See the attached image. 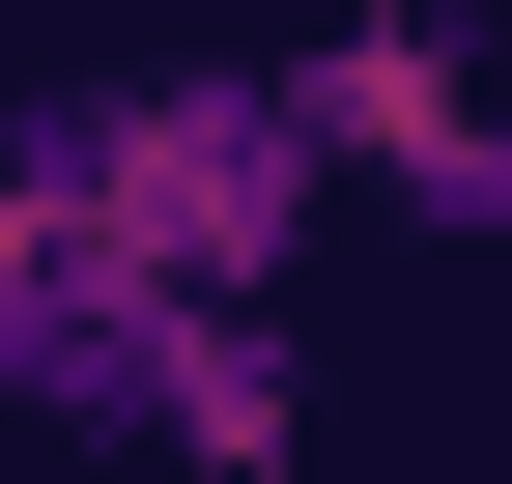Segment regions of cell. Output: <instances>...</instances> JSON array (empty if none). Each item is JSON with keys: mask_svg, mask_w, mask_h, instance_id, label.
I'll list each match as a JSON object with an SVG mask.
<instances>
[{"mask_svg": "<svg viewBox=\"0 0 512 484\" xmlns=\"http://www.w3.org/2000/svg\"><path fill=\"white\" fill-rule=\"evenodd\" d=\"M0 200L86 228V257H143V285L285 314V257L342 228V171H313L285 57H114V86H29V114H0Z\"/></svg>", "mask_w": 512, "mask_h": 484, "instance_id": "cell-1", "label": "cell"}, {"mask_svg": "<svg viewBox=\"0 0 512 484\" xmlns=\"http://www.w3.org/2000/svg\"><path fill=\"white\" fill-rule=\"evenodd\" d=\"M0 399H29V428L171 456V484H285V456H313L285 314H228V285H143V257H86V228H29V200H0Z\"/></svg>", "mask_w": 512, "mask_h": 484, "instance_id": "cell-2", "label": "cell"}, {"mask_svg": "<svg viewBox=\"0 0 512 484\" xmlns=\"http://www.w3.org/2000/svg\"><path fill=\"white\" fill-rule=\"evenodd\" d=\"M285 114H313V171H342V200L512 257V86H484L456 0H342V29H285Z\"/></svg>", "mask_w": 512, "mask_h": 484, "instance_id": "cell-3", "label": "cell"}]
</instances>
